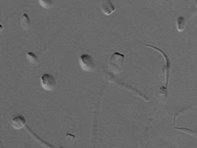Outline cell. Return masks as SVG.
Here are the masks:
<instances>
[{"instance_id": "obj_1", "label": "cell", "mask_w": 197, "mask_h": 148, "mask_svg": "<svg viewBox=\"0 0 197 148\" xmlns=\"http://www.w3.org/2000/svg\"><path fill=\"white\" fill-rule=\"evenodd\" d=\"M125 56L119 53H114L111 56L108 63L109 72L113 75L120 73L123 69Z\"/></svg>"}, {"instance_id": "obj_2", "label": "cell", "mask_w": 197, "mask_h": 148, "mask_svg": "<svg viewBox=\"0 0 197 148\" xmlns=\"http://www.w3.org/2000/svg\"><path fill=\"white\" fill-rule=\"evenodd\" d=\"M144 46H146V47L152 48V49H155L156 51L161 53V54L163 55V58L165 59V60H166V65L164 66V71H165V73H166V84H165V86H164L166 89L168 90V83H169V79H170V70H171V61H170V57H169V56H168L167 55H166V53L162 50V49H159V48L156 47V46H151V45H144Z\"/></svg>"}, {"instance_id": "obj_3", "label": "cell", "mask_w": 197, "mask_h": 148, "mask_svg": "<svg viewBox=\"0 0 197 148\" xmlns=\"http://www.w3.org/2000/svg\"><path fill=\"white\" fill-rule=\"evenodd\" d=\"M79 65L83 70L87 71V72H92L95 69V61L94 59L91 56L88 54H83L80 56L79 59Z\"/></svg>"}, {"instance_id": "obj_4", "label": "cell", "mask_w": 197, "mask_h": 148, "mask_svg": "<svg viewBox=\"0 0 197 148\" xmlns=\"http://www.w3.org/2000/svg\"><path fill=\"white\" fill-rule=\"evenodd\" d=\"M41 85L46 90L52 91L56 86V79L51 74L45 73L41 76Z\"/></svg>"}, {"instance_id": "obj_5", "label": "cell", "mask_w": 197, "mask_h": 148, "mask_svg": "<svg viewBox=\"0 0 197 148\" xmlns=\"http://www.w3.org/2000/svg\"><path fill=\"white\" fill-rule=\"evenodd\" d=\"M196 13V7L193 6L191 9V12H188L187 16H180L176 20V28L179 32H182L184 30L185 27H186V24L188 22V20L190 18H192L193 16L195 15Z\"/></svg>"}, {"instance_id": "obj_6", "label": "cell", "mask_w": 197, "mask_h": 148, "mask_svg": "<svg viewBox=\"0 0 197 148\" xmlns=\"http://www.w3.org/2000/svg\"><path fill=\"white\" fill-rule=\"evenodd\" d=\"M100 8L105 15H110L115 11V7L112 1L105 0L100 2Z\"/></svg>"}, {"instance_id": "obj_7", "label": "cell", "mask_w": 197, "mask_h": 148, "mask_svg": "<svg viewBox=\"0 0 197 148\" xmlns=\"http://www.w3.org/2000/svg\"><path fill=\"white\" fill-rule=\"evenodd\" d=\"M110 79V81H112V82L116 83V84H118V85L120 86H122V87H124V88H125V89L128 90H130L131 92L133 93L134 94H135V95H137V96H138V97H142V98H143L146 101H149V100H149L148 97H146L145 95H143V94L141 93H140L139 91L137 90H135V89H134V88H132V86H129L126 85V84L122 83L119 82V81H116V79H113V78H110V79Z\"/></svg>"}, {"instance_id": "obj_8", "label": "cell", "mask_w": 197, "mask_h": 148, "mask_svg": "<svg viewBox=\"0 0 197 148\" xmlns=\"http://www.w3.org/2000/svg\"><path fill=\"white\" fill-rule=\"evenodd\" d=\"M11 124L12 127L15 129H21L23 127H25L26 124V119L23 116H16V117H13L12 120L11 121Z\"/></svg>"}, {"instance_id": "obj_9", "label": "cell", "mask_w": 197, "mask_h": 148, "mask_svg": "<svg viewBox=\"0 0 197 148\" xmlns=\"http://www.w3.org/2000/svg\"><path fill=\"white\" fill-rule=\"evenodd\" d=\"M20 24H21L22 28L24 30H30V27H31V20L26 13H24L22 16Z\"/></svg>"}, {"instance_id": "obj_10", "label": "cell", "mask_w": 197, "mask_h": 148, "mask_svg": "<svg viewBox=\"0 0 197 148\" xmlns=\"http://www.w3.org/2000/svg\"><path fill=\"white\" fill-rule=\"evenodd\" d=\"M26 57H27L28 61L31 64L37 65L39 63V59H38L37 56L32 52H29V53H26Z\"/></svg>"}, {"instance_id": "obj_11", "label": "cell", "mask_w": 197, "mask_h": 148, "mask_svg": "<svg viewBox=\"0 0 197 148\" xmlns=\"http://www.w3.org/2000/svg\"><path fill=\"white\" fill-rule=\"evenodd\" d=\"M39 2L41 6L45 9H51L54 5V2L51 1V0H49H49H43V1L40 0V1H39Z\"/></svg>"}, {"instance_id": "obj_12", "label": "cell", "mask_w": 197, "mask_h": 148, "mask_svg": "<svg viewBox=\"0 0 197 148\" xmlns=\"http://www.w3.org/2000/svg\"><path fill=\"white\" fill-rule=\"evenodd\" d=\"M175 130H180L182 132H184V133H187L188 134L191 135V136H193L194 137H196V132L195 131H192L191 130H189V129L186 128H181V127H174Z\"/></svg>"}, {"instance_id": "obj_13", "label": "cell", "mask_w": 197, "mask_h": 148, "mask_svg": "<svg viewBox=\"0 0 197 148\" xmlns=\"http://www.w3.org/2000/svg\"><path fill=\"white\" fill-rule=\"evenodd\" d=\"M2 29H3V27H2V26L1 24H0V33L2 31Z\"/></svg>"}]
</instances>
